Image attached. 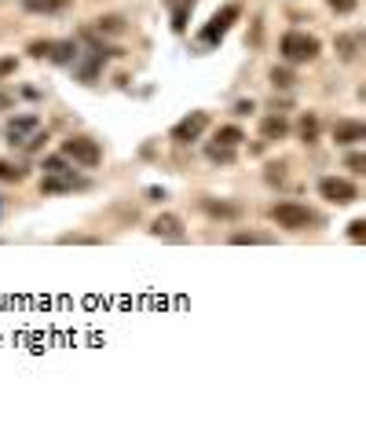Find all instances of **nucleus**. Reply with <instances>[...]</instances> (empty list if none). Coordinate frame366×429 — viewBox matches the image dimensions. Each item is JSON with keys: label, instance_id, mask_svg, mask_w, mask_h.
I'll list each match as a JSON object with an SVG mask.
<instances>
[{"label": "nucleus", "instance_id": "f257e3e1", "mask_svg": "<svg viewBox=\"0 0 366 429\" xmlns=\"http://www.w3.org/2000/svg\"><path fill=\"white\" fill-rule=\"evenodd\" d=\"M323 52V41L315 34H304V29H286L279 41V55L286 62H315Z\"/></svg>", "mask_w": 366, "mask_h": 429}, {"label": "nucleus", "instance_id": "f03ea898", "mask_svg": "<svg viewBox=\"0 0 366 429\" xmlns=\"http://www.w3.org/2000/svg\"><path fill=\"white\" fill-rule=\"evenodd\" d=\"M272 220L279 228H286V231H308V228L319 224V217H315L308 205H300V202H275L272 205Z\"/></svg>", "mask_w": 366, "mask_h": 429}, {"label": "nucleus", "instance_id": "7ed1b4c3", "mask_svg": "<svg viewBox=\"0 0 366 429\" xmlns=\"http://www.w3.org/2000/svg\"><path fill=\"white\" fill-rule=\"evenodd\" d=\"M62 158H70L81 169H95L103 162V147L92 136H70V139H62Z\"/></svg>", "mask_w": 366, "mask_h": 429}, {"label": "nucleus", "instance_id": "20e7f679", "mask_svg": "<svg viewBox=\"0 0 366 429\" xmlns=\"http://www.w3.org/2000/svg\"><path fill=\"white\" fill-rule=\"evenodd\" d=\"M238 19H242V8H238L234 0H231V4H224V8H220V11L213 15V19H209V26H205L202 34H198V41H202L205 48L220 44V41L227 37V29H231V26H234Z\"/></svg>", "mask_w": 366, "mask_h": 429}, {"label": "nucleus", "instance_id": "39448f33", "mask_svg": "<svg viewBox=\"0 0 366 429\" xmlns=\"http://www.w3.org/2000/svg\"><path fill=\"white\" fill-rule=\"evenodd\" d=\"M319 195L330 205H352V202H359V187L348 177H323L319 180Z\"/></svg>", "mask_w": 366, "mask_h": 429}, {"label": "nucleus", "instance_id": "423d86ee", "mask_svg": "<svg viewBox=\"0 0 366 429\" xmlns=\"http://www.w3.org/2000/svg\"><path fill=\"white\" fill-rule=\"evenodd\" d=\"M209 129V114H205V110H190L187 118H180L176 125H172V139L176 143H195V139H202V132Z\"/></svg>", "mask_w": 366, "mask_h": 429}, {"label": "nucleus", "instance_id": "0eeeda50", "mask_svg": "<svg viewBox=\"0 0 366 429\" xmlns=\"http://www.w3.org/2000/svg\"><path fill=\"white\" fill-rule=\"evenodd\" d=\"M81 187H88V184L77 180L70 169L66 172H48V177L41 180V195H66V191H81Z\"/></svg>", "mask_w": 366, "mask_h": 429}, {"label": "nucleus", "instance_id": "6e6552de", "mask_svg": "<svg viewBox=\"0 0 366 429\" xmlns=\"http://www.w3.org/2000/svg\"><path fill=\"white\" fill-rule=\"evenodd\" d=\"M366 139V125L356 121V118H341L337 125H333V143L337 147H356V143Z\"/></svg>", "mask_w": 366, "mask_h": 429}, {"label": "nucleus", "instance_id": "1a4fd4ad", "mask_svg": "<svg viewBox=\"0 0 366 429\" xmlns=\"http://www.w3.org/2000/svg\"><path fill=\"white\" fill-rule=\"evenodd\" d=\"M150 235L169 238V243H180V238H183V220H180L176 213H157V217L150 220Z\"/></svg>", "mask_w": 366, "mask_h": 429}, {"label": "nucleus", "instance_id": "9d476101", "mask_svg": "<svg viewBox=\"0 0 366 429\" xmlns=\"http://www.w3.org/2000/svg\"><path fill=\"white\" fill-rule=\"evenodd\" d=\"M41 129V118L37 114H19L8 121V143H29V136H34Z\"/></svg>", "mask_w": 366, "mask_h": 429}, {"label": "nucleus", "instance_id": "9b49d317", "mask_svg": "<svg viewBox=\"0 0 366 429\" xmlns=\"http://www.w3.org/2000/svg\"><path fill=\"white\" fill-rule=\"evenodd\" d=\"M202 210L209 213L213 220H238L246 213L242 202H216V198H202Z\"/></svg>", "mask_w": 366, "mask_h": 429}, {"label": "nucleus", "instance_id": "f8f14e48", "mask_svg": "<svg viewBox=\"0 0 366 429\" xmlns=\"http://www.w3.org/2000/svg\"><path fill=\"white\" fill-rule=\"evenodd\" d=\"M22 8L29 15H59L70 8V0H22Z\"/></svg>", "mask_w": 366, "mask_h": 429}, {"label": "nucleus", "instance_id": "ddd939ff", "mask_svg": "<svg viewBox=\"0 0 366 429\" xmlns=\"http://www.w3.org/2000/svg\"><path fill=\"white\" fill-rule=\"evenodd\" d=\"M286 132H290V121H286L282 114H272V118L260 121V136L264 139H282Z\"/></svg>", "mask_w": 366, "mask_h": 429}, {"label": "nucleus", "instance_id": "4468645a", "mask_svg": "<svg viewBox=\"0 0 366 429\" xmlns=\"http://www.w3.org/2000/svg\"><path fill=\"white\" fill-rule=\"evenodd\" d=\"M48 59L59 62V67H66V62L77 59V44L73 41H52V52H48Z\"/></svg>", "mask_w": 366, "mask_h": 429}, {"label": "nucleus", "instance_id": "2eb2a0df", "mask_svg": "<svg viewBox=\"0 0 366 429\" xmlns=\"http://www.w3.org/2000/svg\"><path fill=\"white\" fill-rule=\"evenodd\" d=\"M231 243L234 246H267V243H275V238L272 235H260V231H234Z\"/></svg>", "mask_w": 366, "mask_h": 429}, {"label": "nucleus", "instance_id": "dca6fc26", "mask_svg": "<svg viewBox=\"0 0 366 429\" xmlns=\"http://www.w3.org/2000/svg\"><path fill=\"white\" fill-rule=\"evenodd\" d=\"M95 29H99V34H125V19L121 15H99Z\"/></svg>", "mask_w": 366, "mask_h": 429}, {"label": "nucleus", "instance_id": "f3484780", "mask_svg": "<svg viewBox=\"0 0 366 429\" xmlns=\"http://www.w3.org/2000/svg\"><path fill=\"white\" fill-rule=\"evenodd\" d=\"M272 85L275 88H293L297 85V74L290 67H272Z\"/></svg>", "mask_w": 366, "mask_h": 429}, {"label": "nucleus", "instance_id": "a211bd4d", "mask_svg": "<svg viewBox=\"0 0 366 429\" xmlns=\"http://www.w3.org/2000/svg\"><path fill=\"white\" fill-rule=\"evenodd\" d=\"M216 139H220V143H224V147H238V143H242V139H246V132H242V129H238V125H224V129H220V132H216Z\"/></svg>", "mask_w": 366, "mask_h": 429}, {"label": "nucleus", "instance_id": "6ab92c4d", "mask_svg": "<svg viewBox=\"0 0 366 429\" xmlns=\"http://www.w3.org/2000/svg\"><path fill=\"white\" fill-rule=\"evenodd\" d=\"M0 180H4V184H19V180H26V169L15 165V162H0Z\"/></svg>", "mask_w": 366, "mask_h": 429}, {"label": "nucleus", "instance_id": "aec40b11", "mask_svg": "<svg viewBox=\"0 0 366 429\" xmlns=\"http://www.w3.org/2000/svg\"><path fill=\"white\" fill-rule=\"evenodd\" d=\"M300 136H304V143H315V136H319V118L315 114L300 118Z\"/></svg>", "mask_w": 366, "mask_h": 429}, {"label": "nucleus", "instance_id": "412c9836", "mask_svg": "<svg viewBox=\"0 0 366 429\" xmlns=\"http://www.w3.org/2000/svg\"><path fill=\"white\" fill-rule=\"evenodd\" d=\"M209 158H213V162H234V147L216 143V147H209Z\"/></svg>", "mask_w": 366, "mask_h": 429}, {"label": "nucleus", "instance_id": "4be33fe9", "mask_svg": "<svg viewBox=\"0 0 366 429\" xmlns=\"http://www.w3.org/2000/svg\"><path fill=\"white\" fill-rule=\"evenodd\" d=\"M348 238H352V243H366V220L363 217L348 224Z\"/></svg>", "mask_w": 366, "mask_h": 429}, {"label": "nucleus", "instance_id": "5701e85b", "mask_svg": "<svg viewBox=\"0 0 366 429\" xmlns=\"http://www.w3.org/2000/svg\"><path fill=\"white\" fill-rule=\"evenodd\" d=\"M34 59H48V52H52V41H29V48H26Z\"/></svg>", "mask_w": 366, "mask_h": 429}, {"label": "nucleus", "instance_id": "b1692460", "mask_svg": "<svg viewBox=\"0 0 366 429\" xmlns=\"http://www.w3.org/2000/svg\"><path fill=\"white\" fill-rule=\"evenodd\" d=\"M326 4H330L333 11H337V15H352L359 0H326Z\"/></svg>", "mask_w": 366, "mask_h": 429}, {"label": "nucleus", "instance_id": "393cba45", "mask_svg": "<svg viewBox=\"0 0 366 429\" xmlns=\"http://www.w3.org/2000/svg\"><path fill=\"white\" fill-rule=\"evenodd\" d=\"M337 48H341V59H344V62H352V59H356V41H352V37H341V41H337Z\"/></svg>", "mask_w": 366, "mask_h": 429}, {"label": "nucleus", "instance_id": "a878e982", "mask_svg": "<svg viewBox=\"0 0 366 429\" xmlns=\"http://www.w3.org/2000/svg\"><path fill=\"white\" fill-rule=\"evenodd\" d=\"M344 165L352 169V172H366V154H359V151H356V154H348V162H344Z\"/></svg>", "mask_w": 366, "mask_h": 429}, {"label": "nucleus", "instance_id": "bb28decb", "mask_svg": "<svg viewBox=\"0 0 366 429\" xmlns=\"http://www.w3.org/2000/svg\"><path fill=\"white\" fill-rule=\"evenodd\" d=\"M44 172H66V158H44Z\"/></svg>", "mask_w": 366, "mask_h": 429}, {"label": "nucleus", "instance_id": "cd10ccee", "mask_svg": "<svg viewBox=\"0 0 366 429\" xmlns=\"http://www.w3.org/2000/svg\"><path fill=\"white\" fill-rule=\"evenodd\" d=\"M15 67H19V62H15V55H8V59H0V77H8V74H15Z\"/></svg>", "mask_w": 366, "mask_h": 429}, {"label": "nucleus", "instance_id": "c85d7f7f", "mask_svg": "<svg viewBox=\"0 0 366 429\" xmlns=\"http://www.w3.org/2000/svg\"><path fill=\"white\" fill-rule=\"evenodd\" d=\"M282 169H286V165H267V180H272V184H275V180H286Z\"/></svg>", "mask_w": 366, "mask_h": 429}, {"label": "nucleus", "instance_id": "c756f323", "mask_svg": "<svg viewBox=\"0 0 366 429\" xmlns=\"http://www.w3.org/2000/svg\"><path fill=\"white\" fill-rule=\"evenodd\" d=\"M62 243H99V238H92V235H62Z\"/></svg>", "mask_w": 366, "mask_h": 429}, {"label": "nucleus", "instance_id": "7c9ffc66", "mask_svg": "<svg viewBox=\"0 0 366 429\" xmlns=\"http://www.w3.org/2000/svg\"><path fill=\"white\" fill-rule=\"evenodd\" d=\"M165 8L172 11V8H195V0H165Z\"/></svg>", "mask_w": 366, "mask_h": 429}, {"label": "nucleus", "instance_id": "2f4dec72", "mask_svg": "<svg viewBox=\"0 0 366 429\" xmlns=\"http://www.w3.org/2000/svg\"><path fill=\"white\" fill-rule=\"evenodd\" d=\"M249 110H253V100H242V103L234 107V114H249Z\"/></svg>", "mask_w": 366, "mask_h": 429}, {"label": "nucleus", "instance_id": "473e14b6", "mask_svg": "<svg viewBox=\"0 0 366 429\" xmlns=\"http://www.w3.org/2000/svg\"><path fill=\"white\" fill-rule=\"evenodd\" d=\"M11 107V95H4V92H0V110H8Z\"/></svg>", "mask_w": 366, "mask_h": 429}, {"label": "nucleus", "instance_id": "72a5a7b5", "mask_svg": "<svg viewBox=\"0 0 366 429\" xmlns=\"http://www.w3.org/2000/svg\"><path fill=\"white\" fill-rule=\"evenodd\" d=\"M0 213H4V195H0Z\"/></svg>", "mask_w": 366, "mask_h": 429}]
</instances>
